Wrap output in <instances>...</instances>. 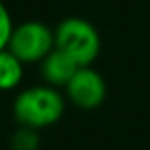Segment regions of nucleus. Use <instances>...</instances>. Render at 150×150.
Segmentation results:
<instances>
[{"label": "nucleus", "instance_id": "obj_6", "mask_svg": "<svg viewBox=\"0 0 150 150\" xmlns=\"http://www.w3.org/2000/svg\"><path fill=\"white\" fill-rule=\"evenodd\" d=\"M23 65L25 63L8 48L0 50V91H10L21 84Z\"/></svg>", "mask_w": 150, "mask_h": 150}, {"label": "nucleus", "instance_id": "obj_3", "mask_svg": "<svg viewBox=\"0 0 150 150\" xmlns=\"http://www.w3.org/2000/svg\"><path fill=\"white\" fill-rule=\"evenodd\" d=\"M55 48V33L42 21H23L13 27L8 50L23 63H40Z\"/></svg>", "mask_w": 150, "mask_h": 150}, {"label": "nucleus", "instance_id": "obj_4", "mask_svg": "<svg viewBox=\"0 0 150 150\" xmlns=\"http://www.w3.org/2000/svg\"><path fill=\"white\" fill-rule=\"evenodd\" d=\"M67 97L82 110H95L106 99V82L91 65L80 67L65 88Z\"/></svg>", "mask_w": 150, "mask_h": 150}, {"label": "nucleus", "instance_id": "obj_5", "mask_svg": "<svg viewBox=\"0 0 150 150\" xmlns=\"http://www.w3.org/2000/svg\"><path fill=\"white\" fill-rule=\"evenodd\" d=\"M78 69H80V65L57 48H53L40 61V72H42L44 82L57 89L67 88V84L70 82V78L74 76V72Z\"/></svg>", "mask_w": 150, "mask_h": 150}, {"label": "nucleus", "instance_id": "obj_7", "mask_svg": "<svg viewBox=\"0 0 150 150\" xmlns=\"http://www.w3.org/2000/svg\"><path fill=\"white\" fill-rule=\"evenodd\" d=\"M10 148L11 150H38L40 148V135H38V129L19 125V129L10 139Z\"/></svg>", "mask_w": 150, "mask_h": 150}, {"label": "nucleus", "instance_id": "obj_1", "mask_svg": "<svg viewBox=\"0 0 150 150\" xmlns=\"http://www.w3.org/2000/svg\"><path fill=\"white\" fill-rule=\"evenodd\" d=\"M65 112V97L53 86H33L17 93L13 101V118L25 127H50Z\"/></svg>", "mask_w": 150, "mask_h": 150}, {"label": "nucleus", "instance_id": "obj_2", "mask_svg": "<svg viewBox=\"0 0 150 150\" xmlns=\"http://www.w3.org/2000/svg\"><path fill=\"white\" fill-rule=\"evenodd\" d=\"M55 48L67 53L80 67L93 65L101 53V36L89 21L67 17L55 27Z\"/></svg>", "mask_w": 150, "mask_h": 150}, {"label": "nucleus", "instance_id": "obj_8", "mask_svg": "<svg viewBox=\"0 0 150 150\" xmlns=\"http://www.w3.org/2000/svg\"><path fill=\"white\" fill-rule=\"evenodd\" d=\"M13 21H11V15L8 11V8L4 6V2L0 0V50L8 48V42L10 36L13 33Z\"/></svg>", "mask_w": 150, "mask_h": 150}]
</instances>
